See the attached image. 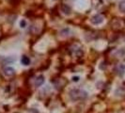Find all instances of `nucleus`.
Segmentation results:
<instances>
[{
	"label": "nucleus",
	"instance_id": "423d86ee",
	"mask_svg": "<svg viewBox=\"0 0 125 113\" xmlns=\"http://www.w3.org/2000/svg\"><path fill=\"white\" fill-rule=\"evenodd\" d=\"M21 62L23 65H25V66H28L30 63H31V59H30V57L27 56H22V58H21Z\"/></svg>",
	"mask_w": 125,
	"mask_h": 113
},
{
	"label": "nucleus",
	"instance_id": "9d476101",
	"mask_svg": "<svg viewBox=\"0 0 125 113\" xmlns=\"http://www.w3.org/2000/svg\"><path fill=\"white\" fill-rule=\"evenodd\" d=\"M26 25H27V22L25 21V19H22V20L20 21V27H21V28H25Z\"/></svg>",
	"mask_w": 125,
	"mask_h": 113
},
{
	"label": "nucleus",
	"instance_id": "20e7f679",
	"mask_svg": "<svg viewBox=\"0 0 125 113\" xmlns=\"http://www.w3.org/2000/svg\"><path fill=\"white\" fill-rule=\"evenodd\" d=\"M44 81H45V77H44L42 75H39V76H37V78L35 79L34 84H35L36 87H41V86L43 85Z\"/></svg>",
	"mask_w": 125,
	"mask_h": 113
},
{
	"label": "nucleus",
	"instance_id": "7ed1b4c3",
	"mask_svg": "<svg viewBox=\"0 0 125 113\" xmlns=\"http://www.w3.org/2000/svg\"><path fill=\"white\" fill-rule=\"evenodd\" d=\"M3 74L7 77H10V76H13V75H15V70L13 69L12 67L8 66V67H6L5 69L3 70Z\"/></svg>",
	"mask_w": 125,
	"mask_h": 113
},
{
	"label": "nucleus",
	"instance_id": "1a4fd4ad",
	"mask_svg": "<svg viewBox=\"0 0 125 113\" xmlns=\"http://www.w3.org/2000/svg\"><path fill=\"white\" fill-rule=\"evenodd\" d=\"M119 10L120 11H121V12L125 13V0H124V1H121V2H119Z\"/></svg>",
	"mask_w": 125,
	"mask_h": 113
},
{
	"label": "nucleus",
	"instance_id": "0eeeda50",
	"mask_svg": "<svg viewBox=\"0 0 125 113\" xmlns=\"http://www.w3.org/2000/svg\"><path fill=\"white\" fill-rule=\"evenodd\" d=\"M116 72L118 73L119 75H123L125 73V66L122 64H119V66H117V68H116Z\"/></svg>",
	"mask_w": 125,
	"mask_h": 113
},
{
	"label": "nucleus",
	"instance_id": "f03ea898",
	"mask_svg": "<svg viewBox=\"0 0 125 113\" xmlns=\"http://www.w3.org/2000/svg\"><path fill=\"white\" fill-rule=\"evenodd\" d=\"M104 16L101 15V14H95V15H93V16L90 18V23L94 25H101V24L104 23Z\"/></svg>",
	"mask_w": 125,
	"mask_h": 113
},
{
	"label": "nucleus",
	"instance_id": "39448f33",
	"mask_svg": "<svg viewBox=\"0 0 125 113\" xmlns=\"http://www.w3.org/2000/svg\"><path fill=\"white\" fill-rule=\"evenodd\" d=\"M61 11H62L65 15H67V16H69L72 14V9H71V7L69 5H67V4H63L62 6H61Z\"/></svg>",
	"mask_w": 125,
	"mask_h": 113
},
{
	"label": "nucleus",
	"instance_id": "f257e3e1",
	"mask_svg": "<svg viewBox=\"0 0 125 113\" xmlns=\"http://www.w3.org/2000/svg\"><path fill=\"white\" fill-rule=\"evenodd\" d=\"M69 97L73 102L85 100L88 97V92L81 89H72L69 91Z\"/></svg>",
	"mask_w": 125,
	"mask_h": 113
},
{
	"label": "nucleus",
	"instance_id": "6e6552de",
	"mask_svg": "<svg viewBox=\"0 0 125 113\" xmlns=\"http://www.w3.org/2000/svg\"><path fill=\"white\" fill-rule=\"evenodd\" d=\"M71 34V28L70 27H64L60 30V36L61 37H67Z\"/></svg>",
	"mask_w": 125,
	"mask_h": 113
},
{
	"label": "nucleus",
	"instance_id": "9b49d317",
	"mask_svg": "<svg viewBox=\"0 0 125 113\" xmlns=\"http://www.w3.org/2000/svg\"><path fill=\"white\" fill-rule=\"evenodd\" d=\"M72 80H73V82H78L79 80H80V76H78V75H75V76H73Z\"/></svg>",
	"mask_w": 125,
	"mask_h": 113
},
{
	"label": "nucleus",
	"instance_id": "f8f14e48",
	"mask_svg": "<svg viewBox=\"0 0 125 113\" xmlns=\"http://www.w3.org/2000/svg\"><path fill=\"white\" fill-rule=\"evenodd\" d=\"M53 1H57V0H53Z\"/></svg>",
	"mask_w": 125,
	"mask_h": 113
}]
</instances>
